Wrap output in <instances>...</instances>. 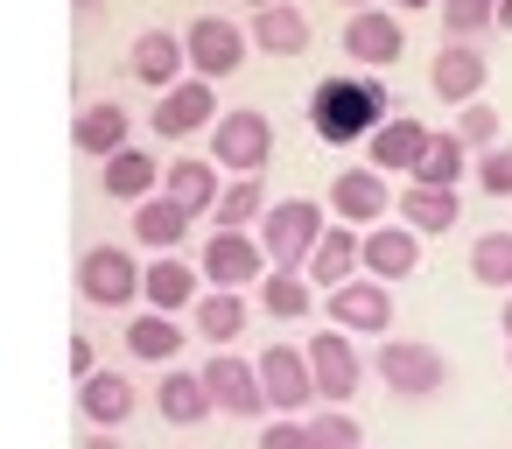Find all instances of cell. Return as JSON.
I'll return each instance as SVG.
<instances>
[{
  "instance_id": "obj_11",
  "label": "cell",
  "mask_w": 512,
  "mask_h": 449,
  "mask_svg": "<svg viewBox=\"0 0 512 449\" xmlns=\"http://www.w3.org/2000/svg\"><path fill=\"white\" fill-rule=\"evenodd\" d=\"M253 372H260V400H267L274 414H302V407L316 400L309 365H302V351H295V344H267V351L253 358Z\"/></svg>"
},
{
  "instance_id": "obj_44",
  "label": "cell",
  "mask_w": 512,
  "mask_h": 449,
  "mask_svg": "<svg viewBox=\"0 0 512 449\" xmlns=\"http://www.w3.org/2000/svg\"><path fill=\"white\" fill-rule=\"evenodd\" d=\"M393 8H428V0H393Z\"/></svg>"
},
{
  "instance_id": "obj_10",
  "label": "cell",
  "mask_w": 512,
  "mask_h": 449,
  "mask_svg": "<svg viewBox=\"0 0 512 449\" xmlns=\"http://www.w3.org/2000/svg\"><path fill=\"white\" fill-rule=\"evenodd\" d=\"M400 50H407L400 15H386V8H358V15L344 22V57H351V64H365L372 78H379L386 64H400Z\"/></svg>"
},
{
  "instance_id": "obj_15",
  "label": "cell",
  "mask_w": 512,
  "mask_h": 449,
  "mask_svg": "<svg viewBox=\"0 0 512 449\" xmlns=\"http://www.w3.org/2000/svg\"><path fill=\"white\" fill-rule=\"evenodd\" d=\"M358 267H365V281H407L421 267V239L407 225H379L358 239Z\"/></svg>"
},
{
  "instance_id": "obj_9",
  "label": "cell",
  "mask_w": 512,
  "mask_h": 449,
  "mask_svg": "<svg viewBox=\"0 0 512 449\" xmlns=\"http://www.w3.org/2000/svg\"><path fill=\"white\" fill-rule=\"evenodd\" d=\"M302 365H309V386H316V400H351L358 393V344L344 337V330H316L309 337V351H302Z\"/></svg>"
},
{
  "instance_id": "obj_14",
  "label": "cell",
  "mask_w": 512,
  "mask_h": 449,
  "mask_svg": "<svg viewBox=\"0 0 512 449\" xmlns=\"http://www.w3.org/2000/svg\"><path fill=\"white\" fill-rule=\"evenodd\" d=\"M211 120H218V92H211L204 78H183V85H169V92L155 99V134H162V141H183V134L211 127Z\"/></svg>"
},
{
  "instance_id": "obj_6",
  "label": "cell",
  "mask_w": 512,
  "mask_h": 449,
  "mask_svg": "<svg viewBox=\"0 0 512 449\" xmlns=\"http://www.w3.org/2000/svg\"><path fill=\"white\" fill-rule=\"evenodd\" d=\"M379 379H386L400 400H435L442 379H449V365H442L435 344H421V337H393V344H379Z\"/></svg>"
},
{
  "instance_id": "obj_39",
  "label": "cell",
  "mask_w": 512,
  "mask_h": 449,
  "mask_svg": "<svg viewBox=\"0 0 512 449\" xmlns=\"http://www.w3.org/2000/svg\"><path fill=\"white\" fill-rule=\"evenodd\" d=\"M260 449H302V421H288V414L267 421V428H260Z\"/></svg>"
},
{
  "instance_id": "obj_12",
  "label": "cell",
  "mask_w": 512,
  "mask_h": 449,
  "mask_svg": "<svg viewBox=\"0 0 512 449\" xmlns=\"http://www.w3.org/2000/svg\"><path fill=\"white\" fill-rule=\"evenodd\" d=\"M197 379H204V400H211L218 414H239V421H253V414L267 407V400H260V372H253L239 351H218V358H211Z\"/></svg>"
},
{
  "instance_id": "obj_25",
  "label": "cell",
  "mask_w": 512,
  "mask_h": 449,
  "mask_svg": "<svg viewBox=\"0 0 512 449\" xmlns=\"http://www.w3.org/2000/svg\"><path fill=\"white\" fill-rule=\"evenodd\" d=\"M106 197H120V204H141V197H155V183H162V169H155V155H141V148H120V155H106Z\"/></svg>"
},
{
  "instance_id": "obj_32",
  "label": "cell",
  "mask_w": 512,
  "mask_h": 449,
  "mask_svg": "<svg viewBox=\"0 0 512 449\" xmlns=\"http://www.w3.org/2000/svg\"><path fill=\"white\" fill-rule=\"evenodd\" d=\"M127 351H134V358H148V365H169V358L183 351L176 316H155V309H148V316H134V323H127Z\"/></svg>"
},
{
  "instance_id": "obj_26",
  "label": "cell",
  "mask_w": 512,
  "mask_h": 449,
  "mask_svg": "<svg viewBox=\"0 0 512 449\" xmlns=\"http://www.w3.org/2000/svg\"><path fill=\"white\" fill-rule=\"evenodd\" d=\"M351 274H358V232H351V225H337V232L323 225V239H316V253H309V281H316V288H344Z\"/></svg>"
},
{
  "instance_id": "obj_41",
  "label": "cell",
  "mask_w": 512,
  "mask_h": 449,
  "mask_svg": "<svg viewBox=\"0 0 512 449\" xmlns=\"http://www.w3.org/2000/svg\"><path fill=\"white\" fill-rule=\"evenodd\" d=\"M491 29H512V0H498V15H491Z\"/></svg>"
},
{
  "instance_id": "obj_27",
  "label": "cell",
  "mask_w": 512,
  "mask_h": 449,
  "mask_svg": "<svg viewBox=\"0 0 512 449\" xmlns=\"http://www.w3.org/2000/svg\"><path fill=\"white\" fill-rule=\"evenodd\" d=\"M155 407H162V421H169V428H197V421L211 414V400H204V379H197V372H162Z\"/></svg>"
},
{
  "instance_id": "obj_5",
  "label": "cell",
  "mask_w": 512,
  "mask_h": 449,
  "mask_svg": "<svg viewBox=\"0 0 512 449\" xmlns=\"http://www.w3.org/2000/svg\"><path fill=\"white\" fill-rule=\"evenodd\" d=\"M323 309H330V330H358V337H386L393 330V288L386 281H365L351 274L344 288H323Z\"/></svg>"
},
{
  "instance_id": "obj_21",
  "label": "cell",
  "mask_w": 512,
  "mask_h": 449,
  "mask_svg": "<svg viewBox=\"0 0 512 449\" xmlns=\"http://www.w3.org/2000/svg\"><path fill=\"white\" fill-rule=\"evenodd\" d=\"M141 295H148L155 316H176V309L197 302V267H183L176 253H162L155 267H141Z\"/></svg>"
},
{
  "instance_id": "obj_3",
  "label": "cell",
  "mask_w": 512,
  "mask_h": 449,
  "mask_svg": "<svg viewBox=\"0 0 512 449\" xmlns=\"http://www.w3.org/2000/svg\"><path fill=\"white\" fill-rule=\"evenodd\" d=\"M274 155V120L239 106V113H218L211 120V169H232V176H260Z\"/></svg>"
},
{
  "instance_id": "obj_23",
  "label": "cell",
  "mask_w": 512,
  "mask_h": 449,
  "mask_svg": "<svg viewBox=\"0 0 512 449\" xmlns=\"http://www.w3.org/2000/svg\"><path fill=\"white\" fill-rule=\"evenodd\" d=\"M71 141H78V155H120L127 148V106H113V99H99V106H85L78 113V127H71Z\"/></svg>"
},
{
  "instance_id": "obj_34",
  "label": "cell",
  "mask_w": 512,
  "mask_h": 449,
  "mask_svg": "<svg viewBox=\"0 0 512 449\" xmlns=\"http://www.w3.org/2000/svg\"><path fill=\"white\" fill-rule=\"evenodd\" d=\"M302 449H365V442H358V421L344 407H323L302 421Z\"/></svg>"
},
{
  "instance_id": "obj_43",
  "label": "cell",
  "mask_w": 512,
  "mask_h": 449,
  "mask_svg": "<svg viewBox=\"0 0 512 449\" xmlns=\"http://www.w3.org/2000/svg\"><path fill=\"white\" fill-rule=\"evenodd\" d=\"M498 323H505V344H512V295H505V316H498Z\"/></svg>"
},
{
  "instance_id": "obj_17",
  "label": "cell",
  "mask_w": 512,
  "mask_h": 449,
  "mask_svg": "<svg viewBox=\"0 0 512 449\" xmlns=\"http://www.w3.org/2000/svg\"><path fill=\"white\" fill-rule=\"evenodd\" d=\"M421 148H428V127H421V120H379V127L365 134V155H372L379 176H414Z\"/></svg>"
},
{
  "instance_id": "obj_18",
  "label": "cell",
  "mask_w": 512,
  "mask_h": 449,
  "mask_svg": "<svg viewBox=\"0 0 512 449\" xmlns=\"http://www.w3.org/2000/svg\"><path fill=\"white\" fill-rule=\"evenodd\" d=\"M456 218H463V197H456V190H428V183H407V190H400V225H407L414 239L456 232Z\"/></svg>"
},
{
  "instance_id": "obj_29",
  "label": "cell",
  "mask_w": 512,
  "mask_h": 449,
  "mask_svg": "<svg viewBox=\"0 0 512 449\" xmlns=\"http://www.w3.org/2000/svg\"><path fill=\"white\" fill-rule=\"evenodd\" d=\"M239 330H246V295H232V288L197 295V337L204 344H239Z\"/></svg>"
},
{
  "instance_id": "obj_30",
  "label": "cell",
  "mask_w": 512,
  "mask_h": 449,
  "mask_svg": "<svg viewBox=\"0 0 512 449\" xmlns=\"http://www.w3.org/2000/svg\"><path fill=\"white\" fill-rule=\"evenodd\" d=\"M456 176H470L463 141H456V134H428V148H421V162H414V183H428V190H456Z\"/></svg>"
},
{
  "instance_id": "obj_47",
  "label": "cell",
  "mask_w": 512,
  "mask_h": 449,
  "mask_svg": "<svg viewBox=\"0 0 512 449\" xmlns=\"http://www.w3.org/2000/svg\"><path fill=\"white\" fill-rule=\"evenodd\" d=\"M78 8H99V0H78Z\"/></svg>"
},
{
  "instance_id": "obj_4",
  "label": "cell",
  "mask_w": 512,
  "mask_h": 449,
  "mask_svg": "<svg viewBox=\"0 0 512 449\" xmlns=\"http://www.w3.org/2000/svg\"><path fill=\"white\" fill-rule=\"evenodd\" d=\"M183 64H190V78H232L239 64H246V29L239 22H225V15H197L190 29H183Z\"/></svg>"
},
{
  "instance_id": "obj_45",
  "label": "cell",
  "mask_w": 512,
  "mask_h": 449,
  "mask_svg": "<svg viewBox=\"0 0 512 449\" xmlns=\"http://www.w3.org/2000/svg\"><path fill=\"white\" fill-rule=\"evenodd\" d=\"M344 8H351V15H358V8H372V0H344Z\"/></svg>"
},
{
  "instance_id": "obj_42",
  "label": "cell",
  "mask_w": 512,
  "mask_h": 449,
  "mask_svg": "<svg viewBox=\"0 0 512 449\" xmlns=\"http://www.w3.org/2000/svg\"><path fill=\"white\" fill-rule=\"evenodd\" d=\"M85 449H113V435H106V428H92V435H85Z\"/></svg>"
},
{
  "instance_id": "obj_22",
  "label": "cell",
  "mask_w": 512,
  "mask_h": 449,
  "mask_svg": "<svg viewBox=\"0 0 512 449\" xmlns=\"http://www.w3.org/2000/svg\"><path fill=\"white\" fill-rule=\"evenodd\" d=\"M134 78H141V85H155V92L183 85V36H169V29H148V36L134 43Z\"/></svg>"
},
{
  "instance_id": "obj_33",
  "label": "cell",
  "mask_w": 512,
  "mask_h": 449,
  "mask_svg": "<svg viewBox=\"0 0 512 449\" xmlns=\"http://www.w3.org/2000/svg\"><path fill=\"white\" fill-rule=\"evenodd\" d=\"M470 281H477V288H512V232H477V246H470Z\"/></svg>"
},
{
  "instance_id": "obj_38",
  "label": "cell",
  "mask_w": 512,
  "mask_h": 449,
  "mask_svg": "<svg viewBox=\"0 0 512 449\" xmlns=\"http://www.w3.org/2000/svg\"><path fill=\"white\" fill-rule=\"evenodd\" d=\"M477 190L484 197H512V148H484L477 155Z\"/></svg>"
},
{
  "instance_id": "obj_1",
  "label": "cell",
  "mask_w": 512,
  "mask_h": 449,
  "mask_svg": "<svg viewBox=\"0 0 512 449\" xmlns=\"http://www.w3.org/2000/svg\"><path fill=\"white\" fill-rule=\"evenodd\" d=\"M379 120H393V99H386V85H379L372 71H337V78H323V85L309 92V127H316V141H330V148L365 141Z\"/></svg>"
},
{
  "instance_id": "obj_2",
  "label": "cell",
  "mask_w": 512,
  "mask_h": 449,
  "mask_svg": "<svg viewBox=\"0 0 512 449\" xmlns=\"http://www.w3.org/2000/svg\"><path fill=\"white\" fill-rule=\"evenodd\" d=\"M253 239H260V253H267V267H274V274H302V267H309V253H316V239H323V204H316V197L267 204Z\"/></svg>"
},
{
  "instance_id": "obj_16",
  "label": "cell",
  "mask_w": 512,
  "mask_h": 449,
  "mask_svg": "<svg viewBox=\"0 0 512 449\" xmlns=\"http://www.w3.org/2000/svg\"><path fill=\"white\" fill-rule=\"evenodd\" d=\"M330 211H337L344 225H379V218L393 211V190H386L379 169H344V176L330 183Z\"/></svg>"
},
{
  "instance_id": "obj_19",
  "label": "cell",
  "mask_w": 512,
  "mask_h": 449,
  "mask_svg": "<svg viewBox=\"0 0 512 449\" xmlns=\"http://www.w3.org/2000/svg\"><path fill=\"white\" fill-rule=\"evenodd\" d=\"M253 50H267V57H302V50H309V15L288 8V0L253 8Z\"/></svg>"
},
{
  "instance_id": "obj_8",
  "label": "cell",
  "mask_w": 512,
  "mask_h": 449,
  "mask_svg": "<svg viewBox=\"0 0 512 449\" xmlns=\"http://www.w3.org/2000/svg\"><path fill=\"white\" fill-rule=\"evenodd\" d=\"M204 281L211 288H260L267 281V253H260V239L253 232H211L204 239Z\"/></svg>"
},
{
  "instance_id": "obj_46",
  "label": "cell",
  "mask_w": 512,
  "mask_h": 449,
  "mask_svg": "<svg viewBox=\"0 0 512 449\" xmlns=\"http://www.w3.org/2000/svg\"><path fill=\"white\" fill-rule=\"evenodd\" d=\"M246 8H274V0H246Z\"/></svg>"
},
{
  "instance_id": "obj_36",
  "label": "cell",
  "mask_w": 512,
  "mask_h": 449,
  "mask_svg": "<svg viewBox=\"0 0 512 449\" xmlns=\"http://www.w3.org/2000/svg\"><path fill=\"white\" fill-rule=\"evenodd\" d=\"M442 29H449V43H470V36H484L491 29V15H498V0H442Z\"/></svg>"
},
{
  "instance_id": "obj_31",
  "label": "cell",
  "mask_w": 512,
  "mask_h": 449,
  "mask_svg": "<svg viewBox=\"0 0 512 449\" xmlns=\"http://www.w3.org/2000/svg\"><path fill=\"white\" fill-rule=\"evenodd\" d=\"M260 211H267L260 176H232V190H218V204H211L218 232H246V225H260Z\"/></svg>"
},
{
  "instance_id": "obj_20",
  "label": "cell",
  "mask_w": 512,
  "mask_h": 449,
  "mask_svg": "<svg viewBox=\"0 0 512 449\" xmlns=\"http://www.w3.org/2000/svg\"><path fill=\"white\" fill-rule=\"evenodd\" d=\"M162 197H169L183 218H204V211L218 204V169L197 162V155H183L176 169H162Z\"/></svg>"
},
{
  "instance_id": "obj_7",
  "label": "cell",
  "mask_w": 512,
  "mask_h": 449,
  "mask_svg": "<svg viewBox=\"0 0 512 449\" xmlns=\"http://www.w3.org/2000/svg\"><path fill=\"white\" fill-rule=\"evenodd\" d=\"M78 295H85L92 309H127V302L141 295L134 253H127V246H92V253L78 260Z\"/></svg>"
},
{
  "instance_id": "obj_48",
  "label": "cell",
  "mask_w": 512,
  "mask_h": 449,
  "mask_svg": "<svg viewBox=\"0 0 512 449\" xmlns=\"http://www.w3.org/2000/svg\"><path fill=\"white\" fill-rule=\"evenodd\" d=\"M505 365H512V344H505Z\"/></svg>"
},
{
  "instance_id": "obj_28",
  "label": "cell",
  "mask_w": 512,
  "mask_h": 449,
  "mask_svg": "<svg viewBox=\"0 0 512 449\" xmlns=\"http://www.w3.org/2000/svg\"><path fill=\"white\" fill-rule=\"evenodd\" d=\"M134 232H141V246H155V253H176V246L190 239V218H183L169 197H141V204H134Z\"/></svg>"
},
{
  "instance_id": "obj_37",
  "label": "cell",
  "mask_w": 512,
  "mask_h": 449,
  "mask_svg": "<svg viewBox=\"0 0 512 449\" xmlns=\"http://www.w3.org/2000/svg\"><path fill=\"white\" fill-rule=\"evenodd\" d=\"M449 134L463 141V155H470V148L484 155V148H498V113H491L484 99H470V106H456V127H449Z\"/></svg>"
},
{
  "instance_id": "obj_35",
  "label": "cell",
  "mask_w": 512,
  "mask_h": 449,
  "mask_svg": "<svg viewBox=\"0 0 512 449\" xmlns=\"http://www.w3.org/2000/svg\"><path fill=\"white\" fill-rule=\"evenodd\" d=\"M260 309L281 316V323L309 316V281H302V274H267V281H260Z\"/></svg>"
},
{
  "instance_id": "obj_24",
  "label": "cell",
  "mask_w": 512,
  "mask_h": 449,
  "mask_svg": "<svg viewBox=\"0 0 512 449\" xmlns=\"http://www.w3.org/2000/svg\"><path fill=\"white\" fill-rule=\"evenodd\" d=\"M78 407H85L92 428H120L134 414V386L120 372H92V379H78Z\"/></svg>"
},
{
  "instance_id": "obj_13",
  "label": "cell",
  "mask_w": 512,
  "mask_h": 449,
  "mask_svg": "<svg viewBox=\"0 0 512 449\" xmlns=\"http://www.w3.org/2000/svg\"><path fill=\"white\" fill-rule=\"evenodd\" d=\"M484 78H491L484 50H470V43H442V50H435L428 85H435L442 106H470V99H484Z\"/></svg>"
},
{
  "instance_id": "obj_40",
  "label": "cell",
  "mask_w": 512,
  "mask_h": 449,
  "mask_svg": "<svg viewBox=\"0 0 512 449\" xmlns=\"http://www.w3.org/2000/svg\"><path fill=\"white\" fill-rule=\"evenodd\" d=\"M99 372V351H92V337H71V379H92Z\"/></svg>"
}]
</instances>
